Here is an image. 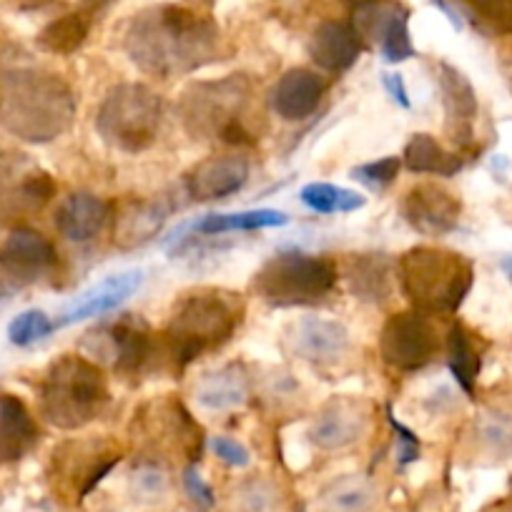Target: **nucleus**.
<instances>
[{"instance_id": "f257e3e1", "label": "nucleus", "mask_w": 512, "mask_h": 512, "mask_svg": "<svg viewBox=\"0 0 512 512\" xmlns=\"http://www.w3.org/2000/svg\"><path fill=\"white\" fill-rule=\"evenodd\" d=\"M221 33L209 13L189 6H154L128 23L123 48L154 78L189 76L219 58Z\"/></svg>"}, {"instance_id": "f8f14e48", "label": "nucleus", "mask_w": 512, "mask_h": 512, "mask_svg": "<svg viewBox=\"0 0 512 512\" xmlns=\"http://www.w3.org/2000/svg\"><path fill=\"white\" fill-rule=\"evenodd\" d=\"M372 420V407L354 397H334L314 415L309 442L322 452L347 450L364 437Z\"/></svg>"}, {"instance_id": "ddd939ff", "label": "nucleus", "mask_w": 512, "mask_h": 512, "mask_svg": "<svg viewBox=\"0 0 512 512\" xmlns=\"http://www.w3.org/2000/svg\"><path fill=\"white\" fill-rule=\"evenodd\" d=\"M400 211L417 234L445 236L460 224L462 204L445 186L417 184L405 194Z\"/></svg>"}, {"instance_id": "cd10ccee", "label": "nucleus", "mask_w": 512, "mask_h": 512, "mask_svg": "<svg viewBox=\"0 0 512 512\" xmlns=\"http://www.w3.org/2000/svg\"><path fill=\"white\" fill-rule=\"evenodd\" d=\"M402 164L412 171V174H435V176H455L462 171L465 161L462 156L447 151L440 141L432 139L430 134H415L405 146L402 154Z\"/></svg>"}, {"instance_id": "2eb2a0df", "label": "nucleus", "mask_w": 512, "mask_h": 512, "mask_svg": "<svg viewBox=\"0 0 512 512\" xmlns=\"http://www.w3.org/2000/svg\"><path fill=\"white\" fill-rule=\"evenodd\" d=\"M58 262V251L48 236L36 229H16L0 246V269L11 279L31 284L53 272Z\"/></svg>"}, {"instance_id": "c85d7f7f", "label": "nucleus", "mask_w": 512, "mask_h": 512, "mask_svg": "<svg viewBox=\"0 0 512 512\" xmlns=\"http://www.w3.org/2000/svg\"><path fill=\"white\" fill-rule=\"evenodd\" d=\"M447 364H450V372L460 384V390L467 397L475 395V384L482 369V352L475 344V334L460 322L452 324L450 334H447Z\"/></svg>"}, {"instance_id": "423d86ee", "label": "nucleus", "mask_w": 512, "mask_h": 512, "mask_svg": "<svg viewBox=\"0 0 512 512\" xmlns=\"http://www.w3.org/2000/svg\"><path fill=\"white\" fill-rule=\"evenodd\" d=\"M249 103V78L234 73L219 81H199L186 88L181 93L179 116L194 139L244 146L254 144V134L246 128Z\"/></svg>"}, {"instance_id": "c9c22d12", "label": "nucleus", "mask_w": 512, "mask_h": 512, "mask_svg": "<svg viewBox=\"0 0 512 512\" xmlns=\"http://www.w3.org/2000/svg\"><path fill=\"white\" fill-rule=\"evenodd\" d=\"M402 169V156H384L379 161H369V164H359L349 171L354 181L372 191H384L392 181L400 176Z\"/></svg>"}, {"instance_id": "a18cd8bd", "label": "nucleus", "mask_w": 512, "mask_h": 512, "mask_svg": "<svg viewBox=\"0 0 512 512\" xmlns=\"http://www.w3.org/2000/svg\"><path fill=\"white\" fill-rule=\"evenodd\" d=\"M359 3H362V0H359Z\"/></svg>"}, {"instance_id": "a19ab883", "label": "nucleus", "mask_w": 512, "mask_h": 512, "mask_svg": "<svg viewBox=\"0 0 512 512\" xmlns=\"http://www.w3.org/2000/svg\"><path fill=\"white\" fill-rule=\"evenodd\" d=\"M382 86L392 96V101L400 103L402 108H410V93H407L405 78L402 73H382Z\"/></svg>"}, {"instance_id": "5701e85b", "label": "nucleus", "mask_w": 512, "mask_h": 512, "mask_svg": "<svg viewBox=\"0 0 512 512\" xmlns=\"http://www.w3.org/2000/svg\"><path fill=\"white\" fill-rule=\"evenodd\" d=\"M327 83L309 68H292L272 88V108L284 121H304L322 103Z\"/></svg>"}, {"instance_id": "6ab92c4d", "label": "nucleus", "mask_w": 512, "mask_h": 512, "mask_svg": "<svg viewBox=\"0 0 512 512\" xmlns=\"http://www.w3.org/2000/svg\"><path fill=\"white\" fill-rule=\"evenodd\" d=\"M174 206L164 204V199H128L113 219V244L123 251L139 249L149 244L169 219Z\"/></svg>"}, {"instance_id": "473e14b6", "label": "nucleus", "mask_w": 512, "mask_h": 512, "mask_svg": "<svg viewBox=\"0 0 512 512\" xmlns=\"http://www.w3.org/2000/svg\"><path fill=\"white\" fill-rule=\"evenodd\" d=\"M299 199L307 209L317 211V214H349V211L367 206V196H362L359 191L324 184V181H312V184L302 186Z\"/></svg>"}, {"instance_id": "4be33fe9", "label": "nucleus", "mask_w": 512, "mask_h": 512, "mask_svg": "<svg viewBox=\"0 0 512 512\" xmlns=\"http://www.w3.org/2000/svg\"><path fill=\"white\" fill-rule=\"evenodd\" d=\"M251 395L249 372L241 362H229L201 374L194 384L196 405L209 412H229L246 405Z\"/></svg>"}, {"instance_id": "58836bf2", "label": "nucleus", "mask_w": 512, "mask_h": 512, "mask_svg": "<svg viewBox=\"0 0 512 512\" xmlns=\"http://www.w3.org/2000/svg\"><path fill=\"white\" fill-rule=\"evenodd\" d=\"M209 447H211V452H214V455L219 457L221 462H226V465H231V467H249L251 455H249V450H246V447L241 445V442L231 440V437H226V435H216V437H211Z\"/></svg>"}, {"instance_id": "a878e982", "label": "nucleus", "mask_w": 512, "mask_h": 512, "mask_svg": "<svg viewBox=\"0 0 512 512\" xmlns=\"http://www.w3.org/2000/svg\"><path fill=\"white\" fill-rule=\"evenodd\" d=\"M38 442V425L21 397L0 392V465L23 460Z\"/></svg>"}, {"instance_id": "4c0bfd02", "label": "nucleus", "mask_w": 512, "mask_h": 512, "mask_svg": "<svg viewBox=\"0 0 512 512\" xmlns=\"http://www.w3.org/2000/svg\"><path fill=\"white\" fill-rule=\"evenodd\" d=\"M390 425L397 435V462H400V467H407L412 465V462L420 460V437H417L410 427L397 422V417L392 415V412H390Z\"/></svg>"}, {"instance_id": "37998d69", "label": "nucleus", "mask_w": 512, "mask_h": 512, "mask_svg": "<svg viewBox=\"0 0 512 512\" xmlns=\"http://www.w3.org/2000/svg\"><path fill=\"white\" fill-rule=\"evenodd\" d=\"M502 267H505L507 277H510V282H512V256H510V259H505V262H502Z\"/></svg>"}, {"instance_id": "e433bc0d", "label": "nucleus", "mask_w": 512, "mask_h": 512, "mask_svg": "<svg viewBox=\"0 0 512 512\" xmlns=\"http://www.w3.org/2000/svg\"><path fill=\"white\" fill-rule=\"evenodd\" d=\"M477 437L487 452L505 460L512 455V422L505 420L502 415H485L477 425Z\"/></svg>"}, {"instance_id": "20e7f679", "label": "nucleus", "mask_w": 512, "mask_h": 512, "mask_svg": "<svg viewBox=\"0 0 512 512\" xmlns=\"http://www.w3.org/2000/svg\"><path fill=\"white\" fill-rule=\"evenodd\" d=\"M397 284L417 312L455 314L475 282L470 259L447 249L415 246L395 262Z\"/></svg>"}, {"instance_id": "bb28decb", "label": "nucleus", "mask_w": 512, "mask_h": 512, "mask_svg": "<svg viewBox=\"0 0 512 512\" xmlns=\"http://www.w3.org/2000/svg\"><path fill=\"white\" fill-rule=\"evenodd\" d=\"M379 490L367 475H339L317 492V512H372Z\"/></svg>"}, {"instance_id": "9b49d317", "label": "nucleus", "mask_w": 512, "mask_h": 512, "mask_svg": "<svg viewBox=\"0 0 512 512\" xmlns=\"http://www.w3.org/2000/svg\"><path fill=\"white\" fill-rule=\"evenodd\" d=\"M352 28L359 41L377 48L387 63H405L415 56L410 36V11L390 0H362L354 11Z\"/></svg>"}, {"instance_id": "4468645a", "label": "nucleus", "mask_w": 512, "mask_h": 512, "mask_svg": "<svg viewBox=\"0 0 512 512\" xmlns=\"http://www.w3.org/2000/svg\"><path fill=\"white\" fill-rule=\"evenodd\" d=\"M292 354L317 367H332L349 352V329L337 319L302 317L287 332Z\"/></svg>"}, {"instance_id": "c03bdc74", "label": "nucleus", "mask_w": 512, "mask_h": 512, "mask_svg": "<svg viewBox=\"0 0 512 512\" xmlns=\"http://www.w3.org/2000/svg\"><path fill=\"white\" fill-rule=\"evenodd\" d=\"M299 512H307V510H299Z\"/></svg>"}, {"instance_id": "72a5a7b5", "label": "nucleus", "mask_w": 512, "mask_h": 512, "mask_svg": "<svg viewBox=\"0 0 512 512\" xmlns=\"http://www.w3.org/2000/svg\"><path fill=\"white\" fill-rule=\"evenodd\" d=\"M477 26L495 36H512V0H462Z\"/></svg>"}, {"instance_id": "79ce46f5", "label": "nucleus", "mask_w": 512, "mask_h": 512, "mask_svg": "<svg viewBox=\"0 0 512 512\" xmlns=\"http://www.w3.org/2000/svg\"><path fill=\"white\" fill-rule=\"evenodd\" d=\"M432 3H435V6L440 8V11L445 13L447 18H450V23H452V26H455L457 31H460V28H462V21H460V16H457V13L452 11V8H450V3H447V0H432Z\"/></svg>"}, {"instance_id": "412c9836", "label": "nucleus", "mask_w": 512, "mask_h": 512, "mask_svg": "<svg viewBox=\"0 0 512 512\" xmlns=\"http://www.w3.org/2000/svg\"><path fill=\"white\" fill-rule=\"evenodd\" d=\"M289 216L279 209H246V211H229V214H206L196 221L176 226L171 231L166 246L179 244L186 236H221L231 231H259L272 229V226H287Z\"/></svg>"}, {"instance_id": "c756f323", "label": "nucleus", "mask_w": 512, "mask_h": 512, "mask_svg": "<svg viewBox=\"0 0 512 512\" xmlns=\"http://www.w3.org/2000/svg\"><path fill=\"white\" fill-rule=\"evenodd\" d=\"M128 492H131V500L144 507H156L166 502L171 492V477L164 462L156 457H144L136 462L128 475Z\"/></svg>"}, {"instance_id": "0eeeda50", "label": "nucleus", "mask_w": 512, "mask_h": 512, "mask_svg": "<svg viewBox=\"0 0 512 512\" xmlns=\"http://www.w3.org/2000/svg\"><path fill=\"white\" fill-rule=\"evenodd\" d=\"M339 282L337 262L307 251H279L254 274L256 297L274 309L317 307L327 302Z\"/></svg>"}, {"instance_id": "aec40b11", "label": "nucleus", "mask_w": 512, "mask_h": 512, "mask_svg": "<svg viewBox=\"0 0 512 512\" xmlns=\"http://www.w3.org/2000/svg\"><path fill=\"white\" fill-rule=\"evenodd\" d=\"M111 211L113 204H108L101 196L88 194V191H76V194L66 196L58 204L53 224H56V231L66 241L86 244V241L96 239L101 234L103 226L111 219Z\"/></svg>"}, {"instance_id": "393cba45", "label": "nucleus", "mask_w": 512, "mask_h": 512, "mask_svg": "<svg viewBox=\"0 0 512 512\" xmlns=\"http://www.w3.org/2000/svg\"><path fill=\"white\" fill-rule=\"evenodd\" d=\"M309 56L324 71L342 73L349 71L362 56V41L347 23L324 21L309 38Z\"/></svg>"}, {"instance_id": "f3484780", "label": "nucleus", "mask_w": 512, "mask_h": 512, "mask_svg": "<svg viewBox=\"0 0 512 512\" xmlns=\"http://www.w3.org/2000/svg\"><path fill=\"white\" fill-rule=\"evenodd\" d=\"M144 272L141 269H128V272L111 274V277L101 279L98 284H93L91 289L81 294L61 317L53 322V327H71V324L83 322V319L103 317V314L113 312L116 307H121L128 297H134L141 287H144Z\"/></svg>"}, {"instance_id": "2f4dec72", "label": "nucleus", "mask_w": 512, "mask_h": 512, "mask_svg": "<svg viewBox=\"0 0 512 512\" xmlns=\"http://www.w3.org/2000/svg\"><path fill=\"white\" fill-rule=\"evenodd\" d=\"M229 512H282L284 495L269 477H246L229 495Z\"/></svg>"}, {"instance_id": "9d476101", "label": "nucleus", "mask_w": 512, "mask_h": 512, "mask_svg": "<svg viewBox=\"0 0 512 512\" xmlns=\"http://www.w3.org/2000/svg\"><path fill=\"white\" fill-rule=\"evenodd\" d=\"M440 352L437 329L427 314L397 312L384 322L379 334V354L397 372H420Z\"/></svg>"}, {"instance_id": "7ed1b4c3", "label": "nucleus", "mask_w": 512, "mask_h": 512, "mask_svg": "<svg viewBox=\"0 0 512 512\" xmlns=\"http://www.w3.org/2000/svg\"><path fill=\"white\" fill-rule=\"evenodd\" d=\"M244 304L239 294L201 287L181 294L171 307L164 332V352L174 369H186L206 352L224 347L241 324Z\"/></svg>"}, {"instance_id": "a211bd4d", "label": "nucleus", "mask_w": 512, "mask_h": 512, "mask_svg": "<svg viewBox=\"0 0 512 512\" xmlns=\"http://www.w3.org/2000/svg\"><path fill=\"white\" fill-rule=\"evenodd\" d=\"M437 83L442 93V108L447 116V131L450 139L457 146H470L472 134H475V118H477V93L472 88L470 78L460 68L450 63H440L437 71Z\"/></svg>"}, {"instance_id": "b1692460", "label": "nucleus", "mask_w": 512, "mask_h": 512, "mask_svg": "<svg viewBox=\"0 0 512 512\" xmlns=\"http://www.w3.org/2000/svg\"><path fill=\"white\" fill-rule=\"evenodd\" d=\"M344 279L357 299L369 304H384L395 287V262L387 254H349L344 264Z\"/></svg>"}, {"instance_id": "dca6fc26", "label": "nucleus", "mask_w": 512, "mask_h": 512, "mask_svg": "<svg viewBox=\"0 0 512 512\" xmlns=\"http://www.w3.org/2000/svg\"><path fill=\"white\" fill-rule=\"evenodd\" d=\"M244 156H211L186 174L184 191L191 201H219L239 194L249 181Z\"/></svg>"}, {"instance_id": "7c9ffc66", "label": "nucleus", "mask_w": 512, "mask_h": 512, "mask_svg": "<svg viewBox=\"0 0 512 512\" xmlns=\"http://www.w3.org/2000/svg\"><path fill=\"white\" fill-rule=\"evenodd\" d=\"M91 31V16L88 13H68L56 18L38 33V46L56 56H71L86 43Z\"/></svg>"}, {"instance_id": "39448f33", "label": "nucleus", "mask_w": 512, "mask_h": 512, "mask_svg": "<svg viewBox=\"0 0 512 512\" xmlns=\"http://www.w3.org/2000/svg\"><path fill=\"white\" fill-rule=\"evenodd\" d=\"M41 415L58 430H81L103 415L108 382L103 369L81 354H63L41 382Z\"/></svg>"}, {"instance_id": "1a4fd4ad", "label": "nucleus", "mask_w": 512, "mask_h": 512, "mask_svg": "<svg viewBox=\"0 0 512 512\" xmlns=\"http://www.w3.org/2000/svg\"><path fill=\"white\" fill-rule=\"evenodd\" d=\"M81 347L86 349L91 362L101 369H113L121 377L144 374L146 369L154 367L159 354L154 329L139 314H121L88 329Z\"/></svg>"}, {"instance_id": "6e6552de", "label": "nucleus", "mask_w": 512, "mask_h": 512, "mask_svg": "<svg viewBox=\"0 0 512 512\" xmlns=\"http://www.w3.org/2000/svg\"><path fill=\"white\" fill-rule=\"evenodd\" d=\"M164 101L146 83H118L101 101L96 131L111 149L141 154L159 139Z\"/></svg>"}, {"instance_id": "ea45409f", "label": "nucleus", "mask_w": 512, "mask_h": 512, "mask_svg": "<svg viewBox=\"0 0 512 512\" xmlns=\"http://www.w3.org/2000/svg\"><path fill=\"white\" fill-rule=\"evenodd\" d=\"M184 490H186V495L191 497V502L199 507V510L206 512V510H211V507H214V502H216L214 490L206 485V480L199 475L196 465H189L184 470Z\"/></svg>"}, {"instance_id": "f704fd0d", "label": "nucleus", "mask_w": 512, "mask_h": 512, "mask_svg": "<svg viewBox=\"0 0 512 512\" xmlns=\"http://www.w3.org/2000/svg\"><path fill=\"white\" fill-rule=\"evenodd\" d=\"M53 322L43 309H28L21 312L11 324H8V339L16 347H31V344L41 342L53 332Z\"/></svg>"}, {"instance_id": "f03ea898", "label": "nucleus", "mask_w": 512, "mask_h": 512, "mask_svg": "<svg viewBox=\"0 0 512 512\" xmlns=\"http://www.w3.org/2000/svg\"><path fill=\"white\" fill-rule=\"evenodd\" d=\"M78 103L71 86L56 73H0V128L26 144H51L76 121Z\"/></svg>"}]
</instances>
